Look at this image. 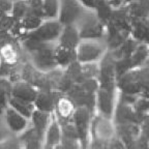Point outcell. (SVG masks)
I'll return each mask as SVG.
<instances>
[{"label":"cell","mask_w":149,"mask_h":149,"mask_svg":"<svg viewBox=\"0 0 149 149\" xmlns=\"http://www.w3.org/2000/svg\"><path fill=\"white\" fill-rule=\"evenodd\" d=\"M82 40H102L106 26L98 20L95 13L86 9L76 23Z\"/></svg>","instance_id":"obj_1"},{"label":"cell","mask_w":149,"mask_h":149,"mask_svg":"<svg viewBox=\"0 0 149 149\" xmlns=\"http://www.w3.org/2000/svg\"><path fill=\"white\" fill-rule=\"evenodd\" d=\"M94 115L85 107H78L74 110L72 115V122L77 128L78 135H79L81 149H88L90 143V126L91 120Z\"/></svg>","instance_id":"obj_2"},{"label":"cell","mask_w":149,"mask_h":149,"mask_svg":"<svg viewBox=\"0 0 149 149\" xmlns=\"http://www.w3.org/2000/svg\"><path fill=\"white\" fill-rule=\"evenodd\" d=\"M106 52L107 49L102 40H81L76 49L80 63L98 62Z\"/></svg>","instance_id":"obj_3"},{"label":"cell","mask_w":149,"mask_h":149,"mask_svg":"<svg viewBox=\"0 0 149 149\" xmlns=\"http://www.w3.org/2000/svg\"><path fill=\"white\" fill-rule=\"evenodd\" d=\"M100 74H98V83L100 88L106 90L117 91V76L115 70V61L112 58L109 52L102 57L100 61Z\"/></svg>","instance_id":"obj_4"},{"label":"cell","mask_w":149,"mask_h":149,"mask_svg":"<svg viewBox=\"0 0 149 149\" xmlns=\"http://www.w3.org/2000/svg\"><path fill=\"white\" fill-rule=\"evenodd\" d=\"M62 26L63 25L57 19L45 20L40 27L31 32H28L27 34L40 42H57Z\"/></svg>","instance_id":"obj_5"},{"label":"cell","mask_w":149,"mask_h":149,"mask_svg":"<svg viewBox=\"0 0 149 149\" xmlns=\"http://www.w3.org/2000/svg\"><path fill=\"white\" fill-rule=\"evenodd\" d=\"M90 136L91 139L98 140L102 142H107L114 138L115 125L112 119H108L96 113L91 120Z\"/></svg>","instance_id":"obj_6"},{"label":"cell","mask_w":149,"mask_h":149,"mask_svg":"<svg viewBox=\"0 0 149 149\" xmlns=\"http://www.w3.org/2000/svg\"><path fill=\"white\" fill-rule=\"evenodd\" d=\"M58 20L62 25L76 24L87 8L83 6L78 0H59Z\"/></svg>","instance_id":"obj_7"},{"label":"cell","mask_w":149,"mask_h":149,"mask_svg":"<svg viewBox=\"0 0 149 149\" xmlns=\"http://www.w3.org/2000/svg\"><path fill=\"white\" fill-rule=\"evenodd\" d=\"M147 115L148 114H141L136 112L133 106L117 102L112 121L115 125L127 123H137L141 125Z\"/></svg>","instance_id":"obj_8"},{"label":"cell","mask_w":149,"mask_h":149,"mask_svg":"<svg viewBox=\"0 0 149 149\" xmlns=\"http://www.w3.org/2000/svg\"><path fill=\"white\" fill-rule=\"evenodd\" d=\"M118 90L111 91L100 88L96 91V113L108 119L113 118L117 104Z\"/></svg>","instance_id":"obj_9"},{"label":"cell","mask_w":149,"mask_h":149,"mask_svg":"<svg viewBox=\"0 0 149 149\" xmlns=\"http://www.w3.org/2000/svg\"><path fill=\"white\" fill-rule=\"evenodd\" d=\"M3 119L6 124L7 128L13 136H18L21 135L23 132H25L29 126H30V121L23 115L14 110L12 107H7L4 111L3 114Z\"/></svg>","instance_id":"obj_10"},{"label":"cell","mask_w":149,"mask_h":149,"mask_svg":"<svg viewBox=\"0 0 149 149\" xmlns=\"http://www.w3.org/2000/svg\"><path fill=\"white\" fill-rule=\"evenodd\" d=\"M21 77L22 81L31 84L38 90H42L46 84V72L37 70L33 66L28 59L23 61L21 64Z\"/></svg>","instance_id":"obj_11"},{"label":"cell","mask_w":149,"mask_h":149,"mask_svg":"<svg viewBox=\"0 0 149 149\" xmlns=\"http://www.w3.org/2000/svg\"><path fill=\"white\" fill-rule=\"evenodd\" d=\"M74 110H76V106L74 105V102L65 94L61 93L56 100L53 114L57 122L60 125H62V124H65L72 121Z\"/></svg>","instance_id":"obj_12"},{"label":"cell","mask_w":149,"mask_h":149,"mask_svg":"<svg viewBox=\"0 0 149 149\" xmlns=\"http://www.w3.org/2000/svg\"><path fill=\"white\" fill-rule=\"evenodd\" d=\"M61 93L55 90H38L34 100L35 109L42 112L53 113L56 100Z\"/></svg>","instance_id":"obj_13"},{"label":"cell","mask_w":149,"mask_h":149,"mask_svg":"<svg viewBox=\"0 0 149 149\" xmlns=\"http://www.w3.org/2000/svg\"><path fill=\"white\" fill-rule=\"evenodd\" d=\"M81 40H82L80 37L79 30H78L76 24H70V25L62 26L57 44L70 48V49L76 50Z\"/></svg>","instance_id":"obj_14"},{"label":"cell","mask_w":149,"mask_h":149,"mask_svg":"<svg viewBox=\"0 0 149 149\" xmlns=\"http://www.w3.org/2000/svg\"><path fill=\"white\" fill-rule=\"evenodd\" d=\"M53 118H54L53 113L42 112V111L35 109L34 111H33L29 121H30V125L34 128L35 132L44 139L45 134H46L47 130L49 127L50 123L52 122Z\"/></svg>","instance_id":"obj_15"},{"label":"cell","mask_w":149,"mask_h":149,"mask_svg":"<svg viewBox=\"0 0 149 149\" xmlns=\"http://www.w3.org/2000/svg\"><path fill=\"white\" fill-rule=\"evenodd\" d=\"M140 134H141V125L140 124L127 123L115 125V136L123 143L125 147L133 142Z\"/></svg>","instance_id":"obj_16"},{"label":"cell","mask_w":149,"mask_h":149,"mask_svg":"<svg viewBox=\"0 0 149 149\" xmlns=\"http://www.w3.org/2000/svg\"><path fill=\"white\" fill-rule=\"evenodd\" d=\"M37 92H38V89H36L31 84L27 83L25 81H19L17 83L13 84V89H12L13 97L34 102L37 95Z\"/></svg>","instance_id":"obj_17"},{"label":"cell","mask_w":149,"mask_h":149,"mask_svg":"<svg viewBox=\"0 0 149 149\" xmlns=\"http://www.w3.org/2000/svg\"><path fill=\"white\" fill-rule=\"evenodd\" d=\"M23 149H42L44 139L34 130L32 126H29L25 132L18 136Z\"/></svg>","instance_id":"obj_18"},{"label":"cell","mask_w":149,"mask_h":149,"mask_svg":"<svg viewBox=\"0 0 149 149\" xmlns=\"http://www.w3.org/2000/svg\"><path fill=\"white\" fill-rule=\"evenodd\" d=\"M55 61L57 66L64 70L66 66L77 60V53L76 50L70 49L59 44H56L55 47Z\"/></svg>","instance_id":"obj_19"},{"label":"cell","mask_w":149,"mask_h":149,"mask_svg":"<svg viewBox=\"0 0 149 149\" xmlns=\"http://www.w3.org/2000/svg\"><path fill=\"white\" fill-rule=\"evenodd\" d=\"M61 141V127L60 124L57 122L55 117L53 118L52 122L50 123L49 127L47 130L44 138V145L46 146L55 147L59 145Z\"/></svg>","instance_id":"obj_20"},{"label":"cell","mask_w":149,"mask_h":149,"mask_svg":"<svg viewBox=\"0 0 149 149\" xmlns=\"http://www.w3.org/2000/svg\"><path fill=\"white\" fill-rule=\"evenodd\" d=\"M149 58V44L147 42H139L136 50L130 56V60L133 68H141L145 64Z\"/></svg>","instance_id":"obj_21"},{"label":"cell","mask_w":149,"mask_h":149,"mask_svg":"<svg viewBox=\"0 0 149 149\" xmlns=\"http://www.w3.org/2000/svg\"><path fill=\"white\" fill-rule=\"evenodd\" d=\"M8 106L9 107H12L14 110H16L18 113L23 115L24 117H26L27 119H30L33 111L35 110L34 102H27V100H20V98L13 97V96L10 97V100H9Z\"/></svg>","instance_id":"obj_22"},{"label":"cell","mask_w":149,"mask_h":149,"mask_svg":"<svg viewBox=\"0 0 149 149\" xmlns=\"http://www.w3.org/2000/svg\"><path fill=\"white\" fill-rule=\"evenodd\" d=\"M113 10L114 9L112 8L111 5L109 4L108 0H97L96 1L95 8L93 9V12L95 13L98 20L105 26L110 21V18H111Z\"/></svg>","instance_id":"obj_23"},{"label":"cell","mask_w":149,"mask_h":149,"mask_svg":"<svg viewBox=\"0 0 149 149\" xmlns=\"http://www.w3.org/2000/svg\"><path fill=\"white\" fill-rule=\"evenodd\" d=\"M44 21H45V19L42 18V17L30 14V13H27V15L20 21V24H21L22 29H23L26 33H28V32H31V31L35 30L36 28L40 27Z\"/></svg>","instance_id":"obj_24"},{"label":"cell","mask_w":149,"mask_h":149,"mask_svg":"<svg viewBox=\"0 0 149 149\" xmlns=\"http://www.w3.org/2000/svg\"><path fill=\"white\" fill-rule=\"evenodd\" d=\"M64 74L74 82V84H80L84 81L83 74H82V63L78 60L70 63L68 66L64 68Z\"/></svg>","instance_id":"obj_25"},{"label":"cell","mask_w":149,"mask_h":149,"mask_svg":"<svg viewBox=\"0 0 149 149\" xmlns=\"http://www.w3.org/2000/svg\"><path fill=\"white\" fill-rule=\"evenodd\" d=\"M59 0H42V10L45 20H55L58 18Z\"/></svg>","instance_id":"obj_26"},{"label":"cell","mask_w":149,"mask_h":149,"mask_svg":"<svg viewBox=\"0 0 149 149\" xmlns=\"http://www.w3.org/2000/svg\"><path fill=\"white\" fill-rule=\"evenodd\" d=\"M13 83L8 79L0 77V102L5 108L8 107V102L12 97Z\"/></svg>","instance_id":"obj_27"},{"label":"cell","mask_w":149,"mask_h":149,"mask_svg":"<svg viewBox=\"0 0 149 149\" xmlns=\"http://www.w3.org/2000/svg\"><path fill=\"white\" fill-rule=\"evenodd\" d=\"M28 13L27 0H17L13 4L10 16L15 22H20Z\"/></svg>","instance_id":"obj_28"},{"label":"cell","mask_w":149,"mask_h":149,"mask_svg":"<svg viewBox=\"0 0 149 149\" xmlns=\"http://www.w3.org/2000/svg\"><path fill=\"white\" fill-rule=\"evenodd\" d=\"M82 74L84 79H97L100 74L98 62L82 63Z\"/></svg>","instance_id":"obj_29"},{"label":"cell","mask_w":149,"mask_h":149,"mask_svg":"<svg viewBox=\"0 0 149 149\" xmlns=\"http://www.w3.org/2000/svg\"><path fill=\"white\" fill-rule=\"evenodd\" d=\"M61 127V138L63 139H72V140H79L77 128L72 121L68 123L60 125ZM80 141V140H79Z\"/></svg>","instance_id":"obj_30"},{"label":"cell","mask_w":149,"mask_h":149,"mask_svg":"<svg viewBox=\"0 0 149 149\" xmlns=\"http://www.w3.org/2000/svg\"><path fill=\"white\" fill-rule=\"evenodd\" d=\"M79 85L87 93H96V91L100 89V83L97 79H85Z\"/></svg>","instance_id":"obj_31"},{"label":"cell","mask_w":149,"mask_h":149,"mask_svg":"<svg viewBox=\"0 0 149 149\" xmlns=\"http://www.w3.org/2000/svg\"><path fill=\"white\" fill-rule=\"evenodd\" d=\"M28 13L36 16H40L45 19L44 10H42V0H27Z\"/></svg>","instance_id":"obj_32"},{"label":"cell","mask_w":149,"mask_h":149,"mask_svg":"<svg viewBox=\"0 0 149 149\" xmlns=\"http://www.w3.org/2000/svg\"><path fill=\"white\" fill-rule=\"evenodd\" d=\"M0 149H23L18 137L10 136L6 140L0 142Z\"/></svg>","instance_id":"obj_33"},{"label":"cell","mask_w":149,"mask_h":149,"mask_svg":"<svg viewBox=\"0 0 149 149\" xmlns=\"http://www.w3.org/2000/svg\"><path fill=\"white\" fill-rule=\"evenodd\" d=\"M134 109L138 113L141 114H148L149 113V98H145L139 96L136 102L134 104Z\"/></svg>","instance_id":"obj_34"},{"label":"cell","mask_w":149,"mask_h":149,"mask_svg":"<svg viewBox=\"0 0 149 149\" xmlns=\"http://www.w3.org/2000/svg\"><path fill=\"white\" fill-rule=\"evenodd\" d=\"M14 23L15 21L10 16V14L3 13L0 10V30L9 31V29L12 28Z\"/></svg>","instance_id":"obj_35"},{"label":"cell","mask_w":149,"mask_h":149,"mask_svg":"<svg viewBox=\"0 0 149 149\" xmlns=\"http://www.w3.org/2000/svg\"><path fill=\"white\" fill-rule=\"evenodd\" d=\"M60 149H81V144L79 140L72 139H63L61 138V141L59 143Z\"/></svg>","instance_id":"obj_36"},{"label":"cell","mask_w":149,"mask_h":149,"mask_svg":"<svg viewBox=\"0 0 149 149\" xmlns=\"http://www.w3.org/2000/svg\"><path fill=\"white\" fill-rule=\"evenodd\" d=\"M102 149H125V146L123 145V143L121 142L120 140L115 136L114 138H112L111 140L105 142L104 148Z\"/></svg>","instance_id":"obj_37"},{"label":"cell","mask_w":149,"mask_h":149,"mask_svg":"<svg viewBox=\"0 0 149 149\" xmlns=\"http://www.w3.org/2000/svg\"><path fill=\"white\" fill-rule=\"evenodd\" d=\"M16 64H10L5 61L0 60V77L8 79L9 74L12 72V70Z\"/></svg>","instance_id":"obj_38"},{"label":"cell","mask_w":149,"mask_h":149,"mask_svg":"<svg viewBox=\"0 0 149 149\" xmlns=\"http://www.w3.org/2000/svg\"><path fill=\"white\" fill-rule=\"evenodd\" d=\"M10 136H13L10 134V132L7 128L6 124L4 122L3 117H0V142H2L4 140H6L7 138H9Z\"/></svg>","instance_id":"obj_39"},{"label":"cell","mask_w":149,"mask_h":149,"mask_svg":"<svg viewBox=\"0 0 149 149\" xmlns=\"http://www.w3.org/2000/svg\"><path fill=\"white\" fill-rule=\"evenodd\" d=\"M13 4H14V2H13L12 0H0V10L3 13L10 14Z\"/></svg>","instance_id":"obj_40"},{"label":"cell","mask_w":149,"mask_h":149,"mask_svg":"<svg viewBox=\"0 0 149 149\" xmlns=\"http://www.w3.org/2000/svg\"><path fill=\"white\" fill-rule=\"evenodd\" d=\"M78 1H79L85 8L93 10V9L95 8L96 1H97V0H78Z\"/></svg>","instance_id":"obj_41"},{"label":"cell","mask_w":149,"mask_h":149,"mask_svg":"<svg viewBox=\"0 0 149 149\" xmlns=\"http://www.w3.org/2000/svg\"><path fill=\"white\" fill-rule=\"evenodd\" d=\"M5 109L6 108L4 107V106L0 102V117H3V114H4V111H5Z\"/></svg>","instance_id":"obj_42"},{"label":"cell","mask_w":149,"mask_h":149,"mask_svg":"<svg viewBox=\"0 0 149 149\" xmlns=\"http://www.w3.org/2000/svg\"><path fill=\"white\" fill-rule=\"evenodd\" d=\"M121 1V3L124 5V6H126V5H128L130 3H132V2H134L135 0H120Z\"/></svg>","instance_id":"obj_43"},{"label":"cell","mask_w":149,"mask_h":149,"mask_svg":"<svg viewBox=\"0 0 149 149\" xmlns=\"http://www.w3.org/2000/svg\"><path fill=\"white\" fill-rule=\"evenodd\" d=\"M146 24H147V26H148V28H149V19H147V20H146Z\"/></svg>","instance_id":"obj_44"},{"label":"cell","mask_w":149,"mask_h":149,"mask_svg":"<svg viewBox=\"0 0 149 149\" xmlns=\"http://www.w3.org/2000/svg\"><path fill=\"white\" fill-rule=\"evenodd\" d=\"M54 149H60V148H59V145H57V146H55V148H54Z\"/></svg>","instance_id":"obj_45"}]
</instances>
